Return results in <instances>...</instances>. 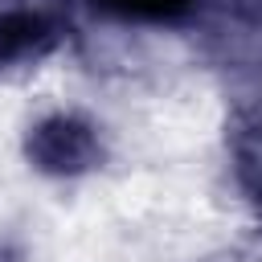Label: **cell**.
<instances>
[{
	"mask_svg": "<svg viewBox=\"0 0 262 262\" xmlns=\"http://www.w3.org/2000/svg\"><path fill=\"white\" fill-rule=\"evenodd\" d=\"M20 156L45 180H86L106 164L111 143H106V127L90 111L45 106L25 123Z\"/></svg>",
	"mask_w": 262,
	"mask_h": 262,
	"instance_id": "cell-1",
	"label": "cell"
},
{
	"mask_svg": "<svg viewBox=\"0 0 262 262\" xmlns=\"http://www.w3.org/2000/svg\"><path fill=\"white\" fill-rule=\"evenodd\" d=\"M45 37V25L37 16H16V12H0V57H16L25 49H33Z\"/></svg>",
	"mask_w": 262,
	"mask_h": 262,
	"instance_id": "cell-2",
	"label": "cell"
},
{
	"mask_svg": "<svg viewBox=\"0 0 262 262\" xmlns=\"http://www.w3.org/2000/svg\"><path fill=\"white\" fill-rule=\"evenodd\" d=\"M0 262H25V250L12 237H0Z\"/></svg>",
	"mask_w": 262,
	"mask_h": 262,
	"instance_id": "cell-3",
	"label": "cell"
}]
</instances>
